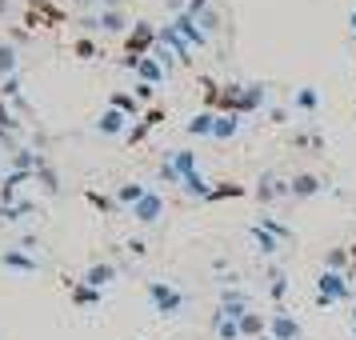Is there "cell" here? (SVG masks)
Masks as SVG:
<instances>
[{
  "label": "cell",
  "instance_id": "cb8c5ba5",
  "mask_svg": "<svg viewBox=\"0 0 356 340\" xmlns=\"http://www.w3.org/2000/svg\"><path fill=\"white\" fill-rule=\"evenodd\" d=\"M241 332H252V337H264V321H260L257 312H244V316H241Z\"/></svg>",
  "mask_w": 356,
  "mask_h": 340
},
{
  "label": "cell",
  "instance_id": "f1b7e54d",
  "mask_svg": "<svg viewBox=\"0 0 356 340\" xmlns=\"http://www.w3.org/2000/svg\"><path fill=\"white\" fill-rule=\"evenodd\" d=\"M17 92H20V81H17V76H8V81H4V88H0V97L17 100Z\"/></svg>",
  "mask_w": 356,
  "mask_h": 340
},
{
  "label": "cell",
  "instance_id": "5b68a950",
  "mask_svg": "<svg viewBox=\"0 0 356 340\" xmlns=\"http://www.w3.org/2000/svg\"><path fill=\"white\" fill-rule=\"evenodd\" d=\"M84 24H88V29H100V33H124V29H129L120 8H104V13H97V17H88Z\"/></svg>",
  "mask_w": 356,
  "mask_h": 340
},
{
  "label": "cell",
  "instance_id": "8992f818",
  "mask_svg": "<svg viewBox=\"0 0 356 340\" xmlns=\"http://www.w3.org/2000/svg\"><path fill=\"white\" fill-rule=\"evenodd\" d=\"M268 337L273 340H300V324L292 321L289 312H273V321H268Z\"/></svg>",
  "mask_w": 356,
  "mask_h": 340
},
{
  "label": "cell",
  "instance_id": "d4e9b609",
  "mask_svg": "<svg viewBox=\"0 0 356 340\" xmlns=\"http://www.w3.org/2000/svg\"><path fill=\"white\" fill-rule=\"evenodd\" d=\"M212 324H216V337H220V340H236V337H241V324H236V321H220V316H216Z\"/></svg>",
  "mask_w": 356,
  "mask_h": 340
},
{
  "label": "cell",
  "instance_id": "603a6c76",
  "mask_svg": "<svg viewBox=\"0 0 356 340\" xmlns=\"http://www.w3.org/2000/svg\"><path fill=\"white\" fill-rule=\"evenodd\" d=\"M72 300H76V305H97V300H100V289H92V284H81V289H72Z\"/></svg>",
  "mask_w": 356,
  "mask_h": 340
},
{
  "label": "cell",
  "instance_id": "44dd1931",
  "mask_svg": "<svg viewBox=\"0 0 356 340\" xmlns=\"http://www.w3.org/2000/svg\"><path fill=\"white\" fill-rule=\"evenodd\" d=\"M108 104H113L116 113H124V116H136V108H140V104H136V97H129V92H116Z\"/></svg>",
  "mask_w": 356,
  "mask_h": 340
},
{
  "label": "cell",
  "instance_id": "1f68e13d",
  "mask_svg": "<svg viewBox=\"0 0 356 340\" xmlns=\"http://www.w3.org/2000/svg\"><path fill=\"white\" fill-rule=\"evenodd\" d=\"M152 97V84H145V81H136V100H148Z\"/></svg>",
  "mask_w": 356,
  "mask_h": 340
},
{
  "label": "cell",
  "instance_id": "ba28073f",
  "mask_svg": "<svg viewBox=\"0 0 356 340\" xmlns=\"http://www.w3.org/2000/svg\"><path fill=\"white\" fill-rule=\"evenodd\" d=\"M289 193H292V184H284L276 177H264L257 184V200H276V196H289Z\"/></svg>",
  "mask_w": 356,
  "mask_h": 340
},
{
  "label": "cell",
  "instance_id": "3957f363",
  "mask_svg": "<svg viewBox=\"0 0 356 340\" xmlns=\"http://www.w3.org/2000/svg\"><path fill=\"white\" fill-rule=\"evenodd\" d=\"M148 44H156V29H152V24H145V20H140V24L132 29V36H129V40H124V56H129V60H140V56H145V49H148Z\"/></svg>",
  "mask_w": 356,
  "mask_h": 340
},
{
  "label": "cell",
  "instance_id": "8fae6325",
  "mask_svg": "<svg viewBox=\"0 0 356 340\" xmlns=\"http://www.w3.org/2000/svg\"><path fill=\"white\" fill-rule=\"evenodd\" d=\"M0 264H4V268H17V273H36V260L29 257V252H17V248H13V252H4Z\"/></svg>",
  "mask_w": 356,
  "mask_h": 340
},
{
  "label": "cell",
  "instance_id": "277c9868",
  "mask_svg": "<svg viewBox=\"0 0 356 340\" xmlns=\"http://www.w3.org/2000/svg\"><path fill=\"white\" fill-rule=\"evenodd\" d=\"M172 29H177V33H180V40H184L188 49H200V44L209 40V36H204V29H200V24H196V20L188 17V13H180V17L172 20Z\"/></svg>",
  "mask_w": 356,
  "mask_h": 340
},
{
  "label": "cell",
  "instance_id": "8d00e7d4",
  "mask_svg": "<svg viewBox=\"0 0 356 340\" xmlns=\"http://www.w3.org/2000/svg\"><path fill=\"white\" fill-rule=\"evenodd\" d=\"M353 33H356V13H353Z\"/></svg>",
  "mask_w": 356,
  "mask_h": 340
},
{
  "label": "cell",
  "instance_id": "7a4b0ae2",
  "mask_svg": "<svg viewBox=\"0 0 356 340\" xmlns=\"http://www.w3.org/2000/svg\"><path fill=\"white\" fill-rule=\"evenodd\" d=\"M148 296H152V305H156L161 316H177L180 308H184V292L168 289L164 280H148Z\"/></svg>",
  "mask_w": 356,
  "mask_h": 340
},
{
  "label": "cell",
  "instance_id": "7402d4cb",
  "mask_svg": "<svg viewBox=\"0 0 356 340\" xmlns=\"http://www.w3.org/2000/svg\"><path fill=\"white\" fill-rule=\"evenodd\" d=\"M316 104H321V97H316V88H300V92H296V108H300V113H312Z\"/></svg>",
  "mask_w": 356,
  "mask_h": 340
},
{
  "label": "cell",
  "instance_id": "e575fe53",
  "mask_svg": "<svg viewBox=\"0 0 356 340\" xmlns=\"http://www.w3.org/2000/svg\"><path fill=\"white\" fill-rule=\"evenodd\" d=\"M84 4H104V8H120L124 0H84Z\"/></svg>",
  "mask_w": 356,
  "mask_h": 340
},
{
  "label": "cell",
  "instance_id": "d6986e66",
  "mask_svg": "<svg viewBox=\"0 0 356 340\" xmlns=\"http://www.w3.org/2000/svg\"><path fill=\"white\" fill-rule=\"evenodd\" d=\"M145 193H148L145 184H120V188H116V200H120V204H132V209H136Z\"/></svg>",
  "mask_w": 356,
  "mask_h": 340
},
{
  "label": "cell",
  "instance_id": "484cf974",
  "mask_svg": "<svg viewBox=\"0 0 356 340\" xmlns=\"http://www.w3.org/2000/svg\"><path fill=\"white\" fill-rule=\"evenodd\" d=\"M324 264H328V268H332V273H340V268H344V264H348V248H332V252H328V257H324Z\"/></svg>",
  "mask_w": 356,
  "mask_h": 340
},
{
  "label": "cell",
  "instance_id": "d590c367",
  "mask_svg": "<svg viewBox=\"0 0 356 340\" xmlns=\"http://www.w3.org/2000/svg\"><path fill=\"white\" fill-rule=\"evenodd\" d=\"M4 8H8V0H0V13H4Z\"/></svg>",
  "mask_w": 356,
  "mask_h": 340
},
{
  "label": "cell",
  "instance_id": "9a60e30c",
  "mask_svg": "<svg viewBox=\"0 0 356 340\" xmlns=\"http://www.w3.org/2000/svg\"><path fill=\"white\" fill-rule=\"evenodd\" d=\"M316 193H321V177L300 172V177L292 180V196H316Z\"/></svg>",
  "mask_w": 356,
  "mask_h": 340
},
{
  "label": "cell",
  "instance_id": "5bb4252c",
  "mask_svg": "<svg viewBox=\"0 0 356 340\" xmlns=\"http://www.w3.org/2000/svg\"><path fill=\"white\" fill-rule=\"evenodd\" d=\"M248 232H252V241L260 244V252H264V257H273L276 248H280V241H276V236H273V232H268L264 225H252Z\"/></svg>",
  "mask_w": 356,
  "mask_h": 340
},
{
  "label": "cell",
  "instance_id": "d6a6232c",
  "mask_svg": "<svg viewBox=\"0 0 356 340\" xmlns=\"http://www.w3.org/2000/svg\"><path fill=\"white\" fill-rule=\"evenodd\" d=\"M88 200H92V204H97L100 212H108V209H113V204H108V200H104V196H100V193H88Z\"/></svg>",
  "mask_w": 356,
  "mask_h": 340
},
{
  "label": "cell",
  "instance_id": "74e56055",
  "mask_svg": "<svg viewBox=\"0 0 356 340\" xmlns=\"http://www.w3.org/2000/svg\"><path fill=\"white\" fill-rule=\"evenodd\" d=\"M353 332H356V328H353Z\"/></svg>",
  "mask_w": 356,
  "mask_h": 340
},
{
  "label": "cell",
  "instance_id": "9c48e42d",
  "mask_svg": "<svg viewBox=\"0 0 356 340\" xmlns=\"http://www.w3.org/2000/svg\"><path fill=\"white\" fill-rule=\"evenodd\" d=\"M116 280V264H92L88 276H84V284H92V289H104V284H113Z\"/></svg>",
  "mask_w": 356,
  "mask_h": 340
},
{
  "label": "cell",
  "instance_id": "836d02e7",
  "mask_svg": "<svg viewBox=\"0 0 356 340\" xmlns=\"http://www.w3.org/2000/svg\"><path fill=\"white\" fill-rule=\"evenodd\" d=\"M76 52H81V56H97V44H88V40H81V44H76Z\"/></svg>",
  "mask_w": 356,
  "mask_h": 340
},
{
  "label": "cell",
  "instance_id": "6da1fadb",
  "mask_svg": "<svg viewBox=\"0 0 356 340\" xmlns=\"http://www.w3.org/2000/svg\"><path fill=\"white\" fill-rule=\"evenodd\" d=\"M332 300H353V289H348V276L324 268L321 280H316V305H332Z\"/></svg>",
  "mask_w": 356,
  "mask_h": 340
},
{
  "label": "cell",
  "instance_id": "83f0119b",
  "mask_svg": "<svg viewBox=\"0 0 356 340\" xmlns=\"http://www.w3.org/2000/svg\"><path fill=\"white\" fill-rule=\"evenodd\" d=\"M220 196H244L241 184H220V188H212V200H220Z\"/></svg>",
  "mask_w": 356,
  "mask_h": 340
},
{
  "label": "cell",
  "instance_id": "e0dca14e",
  "mask_svg": "<svg viewBox=\"0 0 356 340\" xmlns=\"http://www.w3.org/2000/svg\"><path fill=\"white\" fill-rule=\"evenodd\" d=\"M212 129H216V113H212V108L188 120V132H193V136H212Z\"/></svg>",
  "mask_w": 356,
  "mask_h": 340
},
{
  "label": "cell",
  "instance_id": "4316f807",
  "mask_svg": "<svg viewBox=\"0 0 356 340\" xmlns=\"http://www.w3.org/2000/svg\"><path fill=\"white\" fill-rule=\"evenodd\" d=\"M264 228H268V232H273L276 241H292V232L284 225H280V220H264Z\"/></svg>",
  "mask_w": 356,
  "mask_h": 340
},
{
  "label": "cell",
  "instance_id": "7c38bea8",
  "mask_svg": "<svg viewBox=\"0 0 356 340\" xmlns=\"http://www.w3.org/2000/svg\"><path fill=\"white\" fill-rule=\"evenodd\" d=\"M97 129H100V132H108V136H113V132H124V129H129V116L116 113V108H108V113L97 120Z\"/></svg>",
  "mask_w": 356,
  "mask_h": 340
},
{
  "label": "cell",
  "instance_id": "f546056e",
  "mask_svg": "<svg viewBox=\"0 0 356 340\" xmlns=\"http://www.w3.org/2000/svg\"><path fill=\"white\" fill-rule=\"evenodd\" d=\"M284 292H289V276H280V273H276V276H273V296L280 300Z\"/></svg>",
  "mask_w": 356,
  "mask_h": 340
},
{
  "label": "cell",
  "instance_id": "30bf717a",
  "mask_svg": "<svg viewBox=\"0 0 356 340\" xmlns=\"http://www.w3.org/2000/svg\"><path fill=\"white\" fill-rule=\"evenodd\" d=\"M136 72H140V81H145V84H161L164 81V65H161V60H152V56H140Z\"/></svg>",
  "mask_w": 356,
  "mask_h": 340
},
{
  "label": "cell",
  "instance_id": "ffe728a7",
  "mask_svg": "<svg viewBox=\"0 0 356 340\" xmlns=\"http://www.w3.org/2000/svg\"><path fill=\"white\" fill-rule=\"evenodd\" d=\"M24 212L33 216V200H17V204H0V216H4V220H20Z\"/></svg>",
  "mask_w": 356,
  "mask_h": 340
},
{
  "label": "cell",
  "instance_id": "ac0fdd59",
  "mask_svg": "<svg viewBox=\"0 0 356 340\" xmlns=\"http://www.w3.org/2000/svg\"><path fill=\"white\" fill-rule=\"evenodd\" d=\"M17 49H13V44H0V76H4V81H8V76H17Z\"/></svg>",
  "mask_w": 356,
  "mask_h": 340
},
{
  "label": "cell",
  "instance_id": "52a82bcc",
  "mask_svg": "<svg viewBox=\"0 0 356 340\" xmlns=\"http://www.w3.org/2000/svg\"><path fill=\"white\" fill-rule=\"evenodd\" d=\"M136 220L140 225H152V220H161V212H164V200H161V193H145L140 196V204H136Z\"/></svg>",
  "mask_w": 356,
  "mask_h": 340
},
{
  "label": "cell",
  "instance_id": "4dcf8cb0",
  "mask_svg": "<svg viewBox=\"0 0 356 340\" xmlns=\"http://www.w3.org/2000/svg\"><path fill=\"white\" fill-rule=\"evenodd\" d=\"M8 129H17V120H13V116H8V108L0 104V132H8Z\"/></svg>",
  "mask_w": 356,
  "mask_h": 340
},
{
  "label": "cell",
  "instance_id": "4fadbf2b",
  "mask_svg": "<svg viewBox=\"0 0 356 340\" xmlns=\"http://www.w3.org/2000/svg\"><path fill=\"white\" fill-rule=\"evenodd\" d=\"M241 129V116H232V113H216V129H212V136L216 140H228L232 132Z\"/></svg>",
  "mask_w": 356,
  "mask_h": 340
},
{
  "label": "cell",
  "instance_id": "2e32d148",
  "mask_svg": "<svg viewBox=\"0 0 356 340\" xmlns=\"http://www.w3.org/2000/svg\"><path fill=\"white\" fill-rule=\"evenodd\" d=\"M180 188H184V193H193V196H200V200H212L209 180H204V177H196V172H188V177L180 180Z\"/></svg>",
  "mask_w": 356,
  "mask_h": 340
}]
</instances>
